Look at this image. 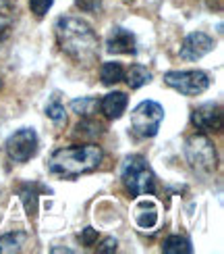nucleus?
I'll return each mask as SVG.
<instances>
[{
    "label": "nucleus",
    "instance_id": "nucleus-9",
    "mask_svg": "<svg viewBox=\"0 0 224 254\" xmlns=\"http://www.w3.org/2000/svg\"><path fill=\"white\" fill-rule=\"evenodd\" d=\"M212 50H214V40L208 34H204V31H193V34H189L183 40V44H180V59L197 61Z\"/></svg>",
    "mask_w": 224,
    "mask_h": 254
},
{
    "label": "nucleus",
    "instance_id": "nucleus-12",
    "mask_svg": "<svg viewBox=\"0 0 224 254\" xmlns=\"http://www.w3.org/2000/svg\"><path fill=\"white\" fill-rule=\"evenodd\" d=\"M135 221L141 229H152L158 221V208L154 202H139L135 208Z\"/></svg>",
    "mask_w": 224,
    "mask_h": 254
},
{
    "label": "nucleus",
    "instance_id": "nucleus-15",
    "mask_svg": "<svg viewBox=\"0 0 224 254\" xmlns=\"http://www.w3.org/2000/svg\"><path fill=\"white\" fill-rule=\"evenodd\" d=\"M100 109V100L98 98H91V96H85V98H77L71 102V111L77 113L79 117H93Z\"/></svg>",
    "mask_w": 224,
    "mask_h": 254
},
{
    "label": "nucleus",
    "instance_id": "nucleus-8",
    "mask_svg": "<svg viewBox=\"0 0 224 254\" xmlns=\"http://www.w3.org/2000/svg\"><path fill=\"white\" fill-rule=\"evenodd\" d=\"M191 123L199 131H220L222 129V109L220 104L208 102L191 113Z\"/></svg>",
    "mask_w": 224,
    "mask_h": 254
},
{
    "label": "nucleus",
    "instance_id": "nucleus-21",
    "mask_svg": "<svg viewBox=\"0 0 224 254\" xmlns=\"http://www.w3.org/2000/svg\"><path fill=\"white\" fill-rule=\"evenodd\" d=\"M54 4V0H29V8L36 17H44Z\"/></svg>",
    "mask_w": 224,
    "mask_h": 254
},
{
    "label": "nucleus",
    "instance_id": "nucleus-20",
    "mask_svg": "<svg viewBox=\"0 0 224 254\" xmlns=\"http://www.w3.org/2000/svg\"><path fill=\"white\" fill-rule=\"evenodd\" d=\"M21 200L25 204V210L31 219H36V213H38V194L31 190V186H25L21 190Z\"/></svg>",
    "mask_w": 224,
    "mask_h": 254
},
{
    "label": "nucleus",
    "instance_id": "nucleus-24",
    "mask_svg": "<svg viewBox=\"0 0 224 254\" xmlns=\"http://www.w3.org/2000/svg\"><path fill=\"white\" fill-rule=\"evenodd\" d=\"M116 240L114 238H106L104 242H102V246H98V252L100 254H112V252H116Z\"/></svg>",
    "mask_w": 224,
    "mask_h": 254
},
{
    "label": "nucleus",
    "instance_id": "nucleus-14",
    "mask_svg": "<svg viewBox=\"0 0 224 254\" xmlns=\"http://www.w3.org/2000/svg\"><path fill=\"white\" fill-rule=\"evenodd\" d=\"M27 240L25 231H13V234H4L0 238V254H13V252H21Z\"/></svg>",
    "mask_w": 224,
    "mask_h": 254
},
{
    "label": "nucleus",
    "instance_id": "nucleus-16",
    "mask_svg": "<svg viewBox=\"0 0 224 254\" xmlns=\"http://www.w3.org/2000/svg\"><path fill=\"white\" fill-rule=\"evenodd\" d=\"M162 252L164 254H191L193 248H191V242L187 238L180 236H168L162 244Z\"/></svg>",
    "mask_w": 224,
    "mask_h": 254
},
{
    "label": "nucleus",
    "instance_id": "nucleus-18",
    "mask_svg": "<svg viewBox=\"0 0 224 254\" xmlns=\"http://www.w3.org/2000/svg\"><path fill=\"white\" fill-rule=\"evenodd\" d=\"M149 81H152V73H149L147 67H143V65H133L129 69V73H127V83H129L131 90L141 88Z\"/></svg>",
    "mask_w": 224,
    "mask_h": 254
},
{
    "label": "nucleus",
    "instance_id": "nucleus-3",
    "mask_svg": "<svg viewBox=\"0 0 224 254\" xmlns=\"http://www.w3.org/2000/svg\"><path fill=\"white\" fill-rule=\"evenodd\" d=\"M121 179L133 198L156 192L154 171L141 154H131L125 158L123 169H121Z\"/></svg>",
    "mask_w": 224,
    "mask_h": 254
},
{
    "label": "nucleus",
    "instance_id": "nucleus-13",
    "mask_svg": "<svg viewBox=\"0 0 224 254\" xmlns=\"http://www.w3.org/2000/svg\"><path fill=\"white\" fill-rule=\"evenodd\" d=\"M100 79H102L104 86H114V83L125 79V67L116 61L104 63L102 69H100Z\"/></svg>",
    "mask_w": 224,
    "mask_h": 254
},
{
    "label": "nucleus",
    "instance_id": "nucleus-4",
    "mask_svg": "<svg viewBox=\"0 0 224 254\" xmlns=\"http://www.w3.org/2000/svg\"><path fill=\"white\" fill-rule=\"evenodd\" d=\"M164 121V109L154 100H143L131 111V129L139 137H154Z\"/></svg>",
    "mask_w": 224,
    "mask_h": 254
},
{
    "label": "nucleus",
    "instance_id": "nucleus-23",
    "mask_svg": "<svg viewBox=\"0 0 224 254\" xmlns=\"http://www.w3.org/2000/svg\"><path fill=\"white\" fill-rule=\"evenodd\" d=\"M75 4H77V8L85 10V13H93L100 6V0H75Z\"/></svg>",
    "mask_w": 224,
    "mask_h": 254
},
{
    "label": "nucleus",
    "instance_id": "nucleus-11",
    "mask_svg": "<svg viewBox=\"0 0 224 254\" xmlns=\"http://www.w3.org/2000/svg\"><path fill=\"white\" fill-rule=\"evenodd\" d=\"M127 104H129V98L125 92H110L100 100V111L104 113L106 119H119L123 117Z\"/></svg>",
    "mask_w": 224,
    "mask_h": 254
},
{
    "label": "nucleus",
    "instance_id": "nucleus-19",
    "mask_svg": "<svg viewBox=\"0 0 224 254\" xmlns=\"http://www.w3.org/2000/svg\"><path fill=\"white\" fill-rule=\"evenodd\" d=\"M46 115L54 121L56 125H65L67 123V113H65V107L60 104L58 98H52L48 104H46Z\"/></svg>",
    "mask_w": 224,
    "mask_h": 254
},
{
    "label": "nucleus",
    "instance_id": "nucleus-22",
    "mask_svg": "<svg viewBox=\"0 0 224 254\" xmlns=\"http://www.w3.org/2000/svg\"><path fill=\"white\" fill-rule=\"evenodd\" d=\"M79 240H81V244H83V246H93L95 242H98V229H93V227H85V229H81Z\"/></svg>",
    "mask_w": 224,
    "mask_h": 254
},
{
    "label": "nucleus",
    "instance_id": "nucleus-1",
    "mask_svg": "<svg viewBox=\"0 0 224 254\" xmlns=\"http://www.w3.org/2000/svg\"><path fill=\"white\" fill-rule=\"evenodd\" d=\"M60 50L79 65H91L98 59V36L90 23L77 17H60L54 25Z\"/></svg>",
    "mask_w": 224,
    "mask_h": 254
},
{
    "label": "nucleus",
    "instance_id": "nucleus-2",
    "mask_svg": "<svg viewBox=\"0 0 224 254\" xmlns=\"http://www.w3.org/2000/svg\"><path fill=\"white\" fill-rule=\"evenodd\" d=\"M104 161V150L98 144H79L69 148H58L50 156L48 169L58 177L75 179L85 173L95 171Z\"/></svg>",
    "mask_w": 224,
    "mask_h": 254
},
{
    "label": "nucleus",
    "instance_id": "nucleus-6",
    "mask_svg": "<svg viewBox=\"0 0 224 254\" xmlns=\"http://www.w3.org/2000/svg\"><path fill=\"white\" fill-rule=\"evenodd\" d=\"M164 83L183 96H199L210 88V75L206 71H168L164 75Z\"/></svg>",
    "mask_w": 224,
    "mask_h": 254
},
{
    "label": "nucleus",
    "instance_id": "nucleus-10",
    "mask_svg": "<svg viewBox=\"0 0 224 254\" xmlns=\"http://www.w3.org/2000/svg\"><path fill=\"white\" fill-rule=\"evenodd\" d=\"M106 50L110 55H135V36L125 27H114L106 38Z\"/></svg>",
    "mask_w": 224,
    "mask_h": 254
},
{
    "label": "nucleus",
    "instance_id": "nucleus-7",
    "mask_svg": "<svg viewBox=\"0 0 224 254\" xmlns=\"http://www.w3.org/2000/svg\"><path fill=\"white\" fill-rule=\"evenodd\" d=\"M36 152H38V133L31 127L15 131L6 140V154L15 163H27L31 156H36Z\"/></svg>",
    "mask_w": 224,
    "mask_h": 254
},
{
    "label": "nucleus",
    "instance_id": "nucleus-25",
    "mask_svg": "<svg viewBox=\"0 0 224 254\" xmlns=\"http://www.w3.org/2000/svg\"><path fill=\"white\" fill-rule=\"evenodd\" d=\"M0 90H2V79H0Z\"/></svg>",
    "mask_w": 224,
    "mask_h": 254
},
{
    "label": "nucleus",
    "instance_id": "nucleus-5",
    "mask_svg": "<svg viewBox=\"0 0 224 254\" xmlns=\"http://www.w3.org/2000/svg\"><path fill=\"white\" fill-rule=\"evenodd\" d=\"M185 154L189 165L197 173H212L216 169V150L208 135L195 133L191 135L185 144Z\"/></svg>",
    "mask_w": 224,
    "mask_h": 254
},
{
    "label": "nucleus",
    "instance_id": "nucleus-17",
    "mask_svg": "<svg viewBox=\"0 0 224 254\" xmlns=\"http://www.w3.org/2000/svg\"><path fill=\"white\" fill-rule=\"evenodd\" d=\"M17 17V0H0V36L13 25Z\"/></svg>",
    "mask_w": 224,
    "mask_h": 254
}]
</instances>
